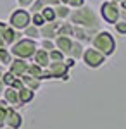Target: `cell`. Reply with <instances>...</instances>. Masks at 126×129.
<instances>
[{
	"label": "cell",
	"mask_w": 126,
	"mask_h": 129,
	"mask_svg": "<svg viewBox=\"0 0 126 129\" xmlns=\"http://www.w3.org/2000/svg\"><path fill=\"white\" fill-rule=\"evenodd\" d=\"M47 5V2L45 0H35L31 5H29V12L31 14H35V12H41V9Z\"/></svg>",
	"instance_id": "cell-28"
},
{
	"label": "cell",
	"mask_w": 126,
	"mask_h": 129,
	"mask_svg": "<svg viewBox=\"0 0 126 129\" xmlns=\"http://www.w3.org/2000/svg\"><path fill=\"white\" fill-rule=\"evenodd\" d=\"M45 22H47V21H45V17L41 16V12H35V14H31V24H35V26L41 28Z\"/></svg>",
	"instance_id": "cell-27"
},
{
	"label": "cell",
	"mask_w": 126,
	"mask_h": 129,
	"mask_svg": "<svg viewBox=\"0 0 126 129\" xmlns=\"http://www.w3.org/2000/svg\"><path fill=\"white\" fill-rule=\"evenodd\" d=\"M114 28H116V31L119 33V35H126V21H117L116 24H114Z\"/></svg>",
	"instance_id": "cell-30"
},
{
	"label": "cell",
	"mask_w": 126,
	"mask_h": 129,
	"mask_svg": "<svg viewBox=\"0 0 126 129\" xmlns=\"http://www.w3.org/2000/svg\"><path fill=\"white\" fill-rule=\"evenodd\" d=\"M36 48H38V41L31 40V38H26V36L19 38L16 43H12V45L9 47L10 53H12L14 57H17V59H24V60L33 59V55H35Z\"/></svg>",
	"instance_id": "cell-2"
},
{
	"label": "cell",
	"mask_w": 126,
	"mask_h": 129,
	"mask_svg": "<svg viewBox=\"0 0 126 129\" xmlns=\"http://www.w3.org/2000/svg\"><path fill=\"white\" fill-rule=\"evenodd\" d=\"M9 71L16 76V78H21V76L28 74L29 62H28V60H24V59H17V57H14L12 62L9 64Z\"/></svg>",
	"instance_id": "cell-8"
},
{
	"label": "cell",
	"mask_w": 126,
	"mask_h": 129,
	"mask_svg": "<svg viewBox=\"0 0 126 129\" xmlns=\"http://www.w3.org/2000/svg\"><path fill=\"white\" fill-rule=\"evenodd\" d=\"M12 59H14V55L10 53L9 48H5V47H2L0 48V66H9L10 62H12Z\"/></svg>",
	"instance_id": "cell-22"
},
{
	"label": "cell",
	"mask_w": 126,
	"mask_h": 129,
	"mask_svg": "<svg viewBox=\"0 0 126 129\" xmlns=\"http://www.w3.org/2000/svg\"><path fill=\"white\" fill-rule=\"evenodd\" d=\"M49 57H50V62H62V60L66 59V55H64L60 50H57V48L50 50V52H49Z\"/></svg>",
	"instance_id": "cell-25"
},
{
	"label": "cell",
	"mask_w": 126,
	"mask_h": 129,
	"mask_svg": "<svg viewBox=\"0 0 126 129\" xmlns=\"http://www.w3.org/2000/svg\"><path fill=\"white\" fill-rule=\"evenodd\" d=\"M55 9V16H57V21H68L69 16H71V7L66 5V4H60L57 7H54Z\"/></svg>",
	"instance_id": "cell-19"
},
{
	"label": "cell",
	"mask_w": 126,
	"mask_h": 129,
	"mask_svg": "<svg viewBox=\"0 0 126 129\" xmlns=\"http://www.w3.org/2000/svg\"><path fill=\"white\" fill-rule=\"evenodd\" d=\"M33 62L35 64H38L40 67H49V64H50V57H49V52L47 50H43V48H36V52H35V55H33Z\"/></svg>",
	"instance_id": "cell-14"
},
{
	"label": "cell",
	"mask_w": 126,
	"mask_h": 129,
	"mask_svg": "<svg viewBox=\"0 0 126 129\" xmlns=\"http://www.w3.org/2000/svg\"><path fill=\"white\" fill-rule=\"evenodd\" d=\"M16 2H17V7H21V9H29V5L35 0H16Z\"/></svg>",
	"instance_id": "cell-32"
},
{
	"label": "cell",
	"mask_w": 126,
	"mask_h": 129,
	"mask_svg": "<svg viewBox=\"0 0 126 129\" xmlns=\"http://www.w3.org/2000/svg\"><path fill=\"white\" fill-rule=\"evenodd\" d=\"M2 79H4V84H5V86H12V83H14V79H16V76H14L9 69H5V71H4V74H2Z\"/></svg>",
	"instance_id": "cell-29"
},
{
	"label": "cell",
	"mask_w": 126,
	"mask_h": 129,
	"mask_svg": "<svg viewBox=\"0 0 126 129\" xmlns=\"http://www.w3.org/2000/svg\"><path fill=\"white\" fill-rule=\"evenodd\" d=\"M47 2V5H50V7H57V5H60V0H45Z\"/></svg>",
	"instance_id": "cell-35"
},
{
	"label": "cell",
	"mask_w": 126,
	"mask_h": 129,
	"mask_svg": "<svg viewBox=\"0 0 126 129\" xmlns=\"http://www.w3.org/2000/svg\"><path fill=\"white\" fill-rule=\"evenodd\" d=\"M21 79H23V83H24V86L29 88L31 91H38L40 86H41V79H36V78H33V76H29V74L21 76Z\"/></svg>",
	"instance_id": "cell-18"
},
{
	"label": "cell",
	"mask_w": 126,
	"mask_h": 129,
	"mask_svg": "<svg viewBox=\"0 0 126 129\" xmlns=\"http://www.w3.org/2000/svg\"><path fill=\"white\" fill-rule=\"evenodd\" d=\"M29 76H33V78H36V79H41L43 81V67H40L38 64H29V71H28Z\"/></svg>",
	"instance_id": "cell-23"
},
{
	"label": "cell",
	"mask_w": 126,
	"mask_h": 129,
	"mask_svg": "<svg viewBox=\"0 0 126 129\" xmlns=\"http://www.w3.org/2000/svg\"><path fill=\"white\" fill-rule=\"evenodd\" d=\"M7 26H9V22H4V21H0V36H2V33L7 29Z\"/></svg>",
	"instance_id": "cell-36"
},
{
	"label": "cell",
	"mask_w": 126,
	"mask_h": 129,
	"mask_svg": "<svg viewBox=\"0 0 126 129\" xmlns=\"http://www.w3.org/2000/svg\"><path fill=\"white\" fill-rule=\"evenodd\" d=\"M29 24H31V12H29L28 9H21V7H17V9L10 14L9 26L16 28L17 31H23L24 28H28Z\"/></svg>",
	"instance_id": "cell-5"
},
{
	"label": "cell",
	"mask_w": 126,
	"mask_h": 129,
	"mask_svg": "<svg viewBox=\"0 0 126 129\" xmlns=\"http://www.w3.org/2000/svg\"><path fill=\"white\" fill-rule=\"evenodd\" d=\"M5 126L14 127V129H19L21 126H23V115H21L19 112H16V109H14V107H9V109H7Z\"/></svg>",
	"instance_id": "cell-9"
},
{
	"label": "cell",
	"mask_w": 126,
	"mask_h": 129,
	"mask_svg": "<svg viewBox=\"0 0 126 129\" xmlns=\"http://www.w3.org/2000/svg\"><path fill=\"white\" fill-rule=\"evenodd\" d=\"M23 86H24V83H23V79H21V78H16V79H14V83H12V88L19 91V89L23 88Z\"/></svg>",
	"instance_id": "cell-33"
},
{
	"label": "cell",
	"mask_w": 126,
	"mask_h": 129,
	"mask_svg": "<svg viewBox=\"0 0 126 129\" xmlns=\"http://www.w3.org/2000/svg\"><path fill=\"white\" fill-rule=\"evenodd\" d=\"M73 40H78V41H83V43H88L92 40V36L88 35V31L83 28V26H76L74 24V31H73Z\"/></svg>",
	"instance_id": "cell-16"
},
{
	"label": "cell",
	"mask_w": 126,
	"mask_h": 129,
	"mask_svg": "<svg viewBox=\"0 0 126 129\" xmlns=\"http://www.w3.org/2000/svg\"><path fill=\"white\" fill-rule=\"evenodd\" d=\"M90 41H92V47L102 52L106 57L114 55V52H116V40H114L112 33H109V31H97V35Z\"/></svg>",
	"instance_id": "cell-3"
},
{
	"label": "cell",
	"mask_w": 126,
	"mask_h": 129,
	"mask_svg": "<svg viewBox=\"0 0 126 129\" xmlns=\"http://www.w3.org/2000/svg\"><path fill=\"white\" fill-rule=\"evenodd\" d=\"M47 69H49L52 79H69V67L64 64V60L62 62H50Z\"/></svg>",
	"instance_id": "cell-7"
},
{
	"label": "cell",
	"mask_w": 126,
	"mask_h": 129,
	"mask_svg": "<svg viewBox=\"0 0 126 129\" xmlns=\"http://www.w3.org/2000/svg\"><path fill=\"white\" fill-rule=\"evenodd\" d=\"M57 28H59V21H52V22H45L41 28H40V35H41V38H50V40H54L55 36H57Z\"/></svg>",
	"instance_id": "cell-12"
},
{
	"label": "cell",
	"mask_w": 126,
	"mask_h": 129,
	"mask_svg": "<svg viewBox=\"0 0 126 129\" xmlns=\"http://www.w3.org/2000/svg\"><path fill=\"white\" fill-rule=\"evenodd\" d=\"M117 5H119V9H121V10H126V0H121Z\"/></svg>",
	"instance_id": "cell-38"
},
{
	"label": "cell",
	"mask_w": 126,
	"mask_h": 129,
	"mask_svg": "<svg viewBox=\"0 0 126 129\" xmlns=\"http://www.w3.org/2000/svg\"><path fill=\"white\" fill-rule=\"evenodd\" d=\"M81 60L85 62V66L90 67V69H98V67H102V66L106 64L107 57L102 53V52H98L97 48L88 47V48H85V52H83Z\"/></svg>",
	"instance_id": "cell-4"
},
{
	"label": "cell",
	"mask_w": 126,
	"mask_h": 129,
	"mask_svg": "<svg viewBox=\"0 0 126 129\" xmlns=\"http://www.w3.org/2000/svg\"><path fill=\"white\" fill-rule=\"evenodd\" d=\"M68 5L71 9H78V7H83L85 5V0H68Z\"/></svg>",
	"instance_id": "cell-31"
},
{
	"label": "cell",
	"mask_w": 126,
	"mask_h": 129,
	"mask_svg": "<svg viewBox=\"0 0 126 129\" xmlns=\"http://www.w3.org/2000/svg\"><path fill=\"white\" fill-rule=\"evenodd\" d=\"M55 41V48L60 50L66 57L69 55V52H71V45H73V38L71 36H55L54 38Z\"/></svg>",
	"instance_id": "cell-13"
},
{
	"label": "cell",
	"mask_w": 126,
	"mask_h": 129,
	"mask_svg": "<svg viewBox=\"0 0 126 129\" xmlns=\"http://www.w3.org/2000/svg\"><path fill=\"white\" fill-rule=\"evenodd\" d=\"M83 52H85L83 41L73 40V45H71V52H69L68 57H73L74 60H81V57H83Z\"/></svg>",
	"instance_id": "cell-15"
},
{
	"label": "cell",
	"mask_w": 126,
	"mask_h": 129,
	"mask_svg": "<svg viewBox=\"0 0 126 129\" xmlns=\"http://www.w3.org/2000/svg\"><path fill=\"white\" fill-rule=\"evenodd\" d=\"M41 16L45 17L47 22H52V21L57 19V16H55V9H54V7H50V5H45V7L41 9Z\"/></svg>",
	"instance_id": "cell-24"
},
{
	"label": "cell",
	"mask_w": 126,
	"mask_h": 129,
	"mask_svg": "<svg viewBox=\"0 0 126 129\" xmlns=\"http://www.w3.org/2000/svg\"><path fill=\"white\" fill-rule=\"evenodd\" d=\"M4 89H5V84H4V79H2V74H0V95L4 93Z\"/></svg>",
	"instance_id": "cell-37"
},
{
	"label": "cell",
	"mask_w": 126,
	"mask_h": 129,
	"mask_svg": "<svg viewBox=\"0 0 126 129\" xmlns=\"http://www.w3.org/2000/svg\"><path fill=\"white\" fill-rule=\"evenodd\" d=\"M19 38H23V31H17L12 26H7V29L2 33V40L5 43V47H10L12 43H16Z\"/></svg>",
	"instance_id": "cell-11"
},
{
	"label": "cell",
	"mask_w": 126,
	"mask_h": 129,
	"mask_svg": "<svg viewBox=\"0 0 126 129\" xmlns=\"http://www.w3.org/2000/svg\"><path fill=\"white\" fill-rule=\"evenodd\" d=\"M2 129H14V127H9V126H4Z\"/></svg>",
	"instance_id": "cell-39"
},
{
	"label": "cell",
	"mask_w": 126,
	"mask_h": 129,
	"mask_svg": "<svg viewBox=\"0 0 126 129\" xmlns=\"http://www.w3.org/2000/svg\"><path fill=\"white\" fill-rule=\"evenodd\" d=\"M17 95H19V100L23 105H26V103H29L31 100L35 98V91H31L29 88H26V86H23V88L17 91Z\"/></svg>",
	"instance_id": "cell-20"
},
{
	"label": "cell",
	"mask_w": 126,
	"mask_h": 129,
	"mask_svg": "<svg viewBox=\"0 0 126 129\" xmlns=\"http://www.w3.org/2000/svg\"><path fill=\"white\" fill-rule=\"evenodd\" d=\"M100 17L109 22V24H116L117 21L121 19V9L119 5L111 2V0H106L102 5H100Z\"/></svg>",
	"instance_id": "cell-6"
},
{
	"label": "cell",
	"mask_w": 126,
	"mask_h": 129,
	"mask_svg": "<svg viewBox=\"0 0 126 129\" xmlns=\"http://www.w3.org/2000/svg\"><path fill=\"white\" fill-rule=\"evenodd\" d=\"M2 95H4V100L9 103L10 107H14V109L23 107V103H21V100H19V95H17V89H14L12 86H5Z\"/></svg>",
	"instance_id": "cell-10"
},
{
	"label": "cell",
	"mask_w": 126,
	"mask_h": 129,
	"mask_svg": "<svg viewBox=\"0 0 126 129\" xmlns=\"http://www.w3.org/2000/svg\"><path fill=\"white\" fill-rule=\"evenodd\" d=\"M64 64H66V66H68L69 69H73V67H74V66H76V60L73 59V57H66V59H64Z\"/></svg>",
	"instance_id": "cell-34"
},
{
	"label": "cell",
	"mask_w": 126,
	"mask_h": 129,
	"mask_svg": "<svg viewBox=\"0 0 126 129\" xmlns=\"http://www.w3.org/2000/svg\"><path fill=\"white\" fill-rule=\"evenodd\" d=\"M23 36L31 38V40H38V38H41V35H40V28H38V26H35V24H29L28 28L23 29Z\"/></svg>",
	"instance_id": "cell-21"
},
{
	"label": "cell",
	"mask_w": 126,
	"mask_h": 129,
	"mask_svg": "<svg viewBox=\"0 0 126 129\" xmlns=\"http://www.w3.org/2000/svg\"><path fill=\"white\" fill-rule=\"evenodd\" d=\"M38 47L43 48V50H47V52H50V50L55 48V41L50 40V38H41V41L38 43Z\"/></svg>",
	"instance_id": "cell-26"
},
{
	"label": "cell",
	"mask_w": 126,
	"mask_h": 129,
	"mask_svg": "<svg viewBox=\"0 0 126 129\" xmlns=\"http://www.w3.org/2000/svg\"><path fill=\"white\" fill-rule=\"evenodd\" d=\"M69 19L73 24H76V26H83L85 29L88 31V35L93 38L95 35H97L98 29V16L97 12L92 9L90 5H83V7H78V9L71 10V16H69Z\"/></svg>",
	"instance_id": "cell-1"
},
{
	"label": "cell",
	"mask_w": 126,
	"mask_h": 129,
	"mask_svg": "<svg viewBox=\"0 0 126 129\" xmlns=\"http://www.w3.org/2000/svg\"><path fill=\"white\" fill-rule=\"evenodd\" d=\"M111 2H114V4H119V2H121V0H111Z\"/></svg>",
	"instance_id": "cell-40"
},
{
	"label": "cell",
	"mask_w": 126,
	"mask_h": 129,
	"mask_svg": "<svg viewBox=\"0 0 126 129\" xmlns=\"http://www.w3.org/2000/svg\"><path fill=\"white\" fill-rule=\"evenodd\" d=\"M73 31H74V24L68 22V21H60L57 28V36H71L73 38Z\"/></svg>",
	"instance_id": "cell-17"
}]
</instances>
